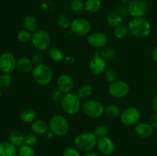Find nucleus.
Segmentation results:
<instances>
[{
    "label": "nucleus",
    "instance_id": "obj_1",
    "mask_svg": "<svg viewBox=\"0 0 157 156\" xmlns=\"http://www.w3.org/2000/svg\"><path fill=\"white\" fill-rule=\"evenodd\" d=\"M130 32L136 38H146L151 32V24L144 18H133L128 24Z\"/></svg>",
    "mask_w": 157,
    "mask_h": 156
},
{
    "label": "nucleus",
    "instance_id": "obj_2",
    "mask_svg": "<svg viewBox=\"0 0 157 156\" xmlns=\"http://www.w3.org/2000/svg\"><path fill=\"white\" fill-rule=\"evenodd\" d=\"M61 106L66 114L70 116L76 115L81 110V98L77 93L71 92L66 93L61 101Z\"/></svg>",
    "mask_w": 157,
    "mask_h": 156
},
{
    "label": "nucleus",
    "instance_id": "obj_3",
    "mask_svg": "<svg viewBox=\"0 0 157 156\" xmlns=\"http://www.w3.org/2000/svg\"><path fill=\"white\" fill-rule=\"evenodd\" d=\"M32 77L38 85L47 86L52 80L53 72L48 66L41 64L34 67L32 70Z\"/></svg>",
    "mask_w": 157,
    "mask_h": 156
},
{
    "label": "nucleus",
    "instance_id": "obj_4",
    "mask_svg": "<svg viewBox=\"0 0 157 156\" xmlns=\"http://www.w3.org/2000/svg\"><path fill=\"white\" fill-rule=\"evenodd\" d=\"M49 129L58 136H64L68 132L70 125L65 116L62 115H54L48 122Z\"/></svg>",
    "mask_w": 157,
    "mask_h": 156
},
{
    "label": "nucleus",
    "instance_id": "obj_5",
    "mask_svg": "<svg viewBox=\"0 0 157 156\" xmlns=\"http://www.w3.org/2000/svg\"><path fill=\"white\" fill-rule=\"evenodd\" d=\"M98 138L94 132H83L78 135L75 139V145L80 151H88L97 146Z\"/></svg>",
    "mask_w": 157,
    "mask_h": 156
},
{
    "label": "nucleus",
    "instance_id": "obj_6",
    "mask_svg": "<svg viewBox=\"0 0 157 156\" xmlns=\"http://www.w3.org/2000/svg\"><path fill=\"white\" fill-rule=\"evenodd\" d=\"M105 107L98 100H87L82 105L83 113L90 119H98L104 115Z\"/></svg>",
    "mask_w": 157,
    "mask_h": 156
},
{
    "label": "nucleus",
    "instance_id": "obj_7",
    "mask_svg": "<svg viewBox=\"0 0 157 156\" xmlns=\"http://www.w3.org/2000/svg\"><path fill=\"white\" fill-rule=\"evenodd\" d=\"M32 45L38 50H45L48 49L51 44V38L49 34L44 30L35 31L32 33V40H31Z\"/></svg>",
    "mask_w": 157,
    "mask_h": 156
},
{
    "label": "nucleus",
    "instance_id": "obj_8",
    "mask_svg": "<svg viewBox=\"0 0 157 156\" xmlns=\"http://www.w3.org/2000/svg\"><path fill=\"white\" fill-rule=\"evenodd\" d=\"M92 26L90 21L84 18H77L71 21V32L79 37L88 35L91 32Z\"/></svg>",
    "mask_w": 157,
    "mask_h": 156
},
{
    "label": "nucleus",
    "instance_id": "obj_9",
    "mask_svg": "<svg viewBox=\"0 0 157 156\" xmlns=\"http://www.w3.org/2000/svg\"><path fill=\"white\" fill-rule=\"evenodd\" d=\"M141 119V113L137 108L130 106L121 113V121L124 125L133 126L139 123Z\"/></svg>",
    "mask_w": 157,
    "mask_h": 156
},
{
    "label": "nucleus",
    "instance_id": "obj_10",
    "mask_svg": "<svg viewBox=\"0 0 157 156\" xmlns=\"http://www.w3.org/2000/svg\"><path fill=\"white\" fill-rule=\"evenodd\" d=\"M108 91L113 97L121 99L128 95L130 92V86L125 81L115 80L110 83Z\"/></svg>",
    "mask_w": 157,
    "mask_h": 156
},
{
    "label": "nucleus",
    "instance_id": "obj_11",
    "mask_svg": "<svg viewBox=\"0 0 157 156\" xmlns=\"http://www.w3.org/2000/svg\"><path fill=\"white\" fill-rule=\"evenodd\" d=\"M147 10L148 6L144 0H133L127 7V12L132 18H144Z\"/></svg>",
    "mask_w": 157,
    "mask_h": 156
},
{
    "label": "nucleus",
    "instance_id": "obj_12",
    "mask_svg": "<svg viewBox=\"0 0 157 156\" xmlns=\"http://www.w3.org/2000/svg\"><path fill=\"white\" fill-rule=\"evenodd\" d=\"M17 60L15 59L13 54L6 51L0 55V70L3 73H9L15 70L16 68Z\"/></svg>",
    "mask_w": 157,
    "mask_h": 156
},
{
    "label": "nucleus",
    "instance_id": "obj_13",
    "mask_svg": "<svg viewBox=\"0 0 157 156\" xmlns=\"http://www.w3.org/2000/svg\"><path fill=\"white\" fill-rule=\"evenodd\" d=\"M106 67H107L106 60L101 57L99 52L95 51L93 58L89 62V70L90 73L94 75H101L105 71Z\"/></svg>",
    "mask_w": 157,
    "mask_h": 156
},
{
    "label": "nucleus",
    "instance_id": "obj_14",
    "mask_svg": "<svg viewBox=\"0 0 157 156\" xmlns=\"http://www.w3.org/2000/svg\"><path fill=\"white\" fill-rule=\"evenodd\" d=\"M87 43L92 47L97 49H102L106 47L108 42V38L107 35L101 32H90L87 38Z\"/></svg>",
    "mask_w": 157,
    "mask_h": 156
},
{
    "label": "nucleus",
    "instance_id": "obj_15",
    "mask_svg": "<svg viewBox=\"0 0 157 156\" xmlns=\"http://www.w3.org/2000/svg\"><path fill=\"white\" fill-rule=\"evenodd\" d=\"M97 147L98 151L104 155H110L113 154L115 150L114 142L108 136L98 139Z\"/></svg>",
    "mask_w": 157,
    "mask_h": 156
},
{
    "label": "nucleus",
    "instance_id": "obj_16",
    "mask_svg": "<svg viewBox=\"0 0 157 156\" xmlns=\"http://www.w3.org/2000/svg\"><path fill=\"white\" fill-rule=\"evenodd\" d=\"M57 87L64 94L71 93L74 87L73 79L67 74H61L57 80Z\"/></svg>",
    "mask_w": 157,
    "mask_h": 156
},
{
    "label": "nucleus",
    "instance_id": "obj_17",
    "mask_svg": "<svg viewBox=\"0 0 157 156\" xmlns=\"http://www.w3.org/2000/svg\"><path fill=\"white\" fill-rule=\"evenodd\" d=\"M135 133L141 138H148L153 135L154 128L147 122L137 123L135 126Z\"/></svg>",
    "mask_w": 157,
    "mask_h": 156
},
{
    "label": "nucleus",
    "instance_id": "obj_18",
    "mask_svg": "<svg viewBox=\"0 0 157 156\" xmlns=\"http://www.w3.org/2000/svg\"><path fill=\"white\" fill-rule=\"evenodd\" d=\"M34 64L32 63V59L27 57H21L17 60L16 68L21 73H27L32 71L34 68Z\"/></svg>",
    "mask_w": 157,
    "mask_h": 156
},
{
    "label": "nucleus",
    "instance_id": "obj_19",
    "mask_svg": "<svg viewBox=\"0 0 157 156\" xmlns=\"http://www.w3.org/2000/svg\"><path fill=\"white\" fill-rule=\"evenodd\" d=\"M31 129L32 132L35 133L36 135H44L49 130V125L48 123H47L44 120L35 119L34 122H32Z\"/></svg>",
    "mask_w": 157,
    "mask_h": 156
},
{
    "label": "nucleus",
    "instance_id": "obj_20",
    "mask_svg": "<svg viewBox=\"0 0 157 156\" xmlns=\"http://www.w3.org/2000/svg\"><path fill=\"white\" fill-rule=\"evenodd\" d=\"M25 135L20 130H13L9 135V142L15 147H21L25 145Z\"/></svg>",
    "mask_w": 157,
    "mask_h": 156
},
{
    "label": "nucleus",
    "instance_id": "obj_21",
    "mask_svg": "<svg viewBox=\"0 0 157 156\" xmlns=\"http://www.w3.org/2000/svg\"><path fill=\"white\" fill-rule=\"evenodd\" d=\"M17 147L10 142L0 143V156H15L17 154Z\"/></svg>",
    "mask_w": 157,
    "mask_h": 156
},
{
    "label": "nucleus",
    "instance_id": "obj_22",
    "mask_svg": "<svg viewBox=\"0 0 157 156\" xmlns=\"http://www.w3.org/2000/svg\"><path fill=\"white\" fill-rule=\"evenodd\" d=\"M23 26L26 31L33 33L38 28V21L33 15H26L23 19Z\"/></svg>",
    "mask_w": 157,
    "mask_h": 156
},
{
    "label": "nucleus",
    "instance_id": "obj_23",
    "mask_svg": "<svg viewBox=\"0 0 157 156\" xmlns=\"http://www.w3.org/2000/svg\"><path fill=\"white\" fill-rule=\"evenodd\" d=\"M123 21V16L118 12H112L107 15V23L109 26L116 28L121 25Z\"/></svg>",
    "mask_w": 157,
    "mask_h": 156
},
{
    "label": "nucleus",
    "instance_id": "obj_24",
    "mask_svg": "<svg viewBox=\"0 0 157 156\" xmlns=\"http://www.w3.org/2000/svg\"><path fill=\"white\" fill-rule=\"evenodd\" d=\"M20 119L23 122L32 123L36 119V112L32 108H26L20 113Z\"/></svg>",
    "mask_w": 157,
    "mask_h": 156
},
{
    "label": "nucleus",
    "instance_id": "obj_25",
    "mask_svg": "<svg viewBox=\"0 0 157 156\" xmlns=\"http://www.w3.org/2000/svg\"><path fill=\"white\" fill-rule=\"evenodd\" d=\"M102 3L101 0H86L84 2V9L90 13L98 12L101 9Z\"/></svg>",
    "mask_w": 157,
    "mask_h": 156
},
{
    "label": "nucleus",
    "instance_id": "obj_26",
    "mask_svg": "<svg viewBox=\"0 0 157 156\" xmlns=\"http://www.w3.org/2000/svg\"><path fill=\"white\" fill-rule=\"evenodd\" d=\"M48 54L51 59L55 62H61L64 60V56L62 50H60L59 48L55 47H51L48 49Z\"/></svg>",
    "mask_w": 157,
    "mask_h": 156
},
{
    "label": "nucleus",
    "instance_id": "obj_27",
    "mask_svg": "<svg viewBox=\"0 0 157 156\" xmlns=\"http://www.w3.org/2000/svg\"><path fill=\"white\" fill-rule=\"evenodd\" d=\"M104 114L107 118L114 119L118 116H121V108L114 104L109 105L104 110Z\"/></svg>",
    "mask_w": 157,
    "mask_h": 156
},
{
    "label": "nucleus",
    "instance_id": "obj_28",
    "mask_svg": "<svg viewBox=\"0 0 157 156\" xmlns=\"http://www.w3.org/2000/svg\"><path fill=\"white\" fill-rule=\"evenodd\" d=\"M56 23L58 24V27L61 29H67L70 28L71 21L70 18L67 15H64V14H61L57 17Z\"/></svg>",
    "mask_w": 157,
    "mask_h": 156
},
{
    "label": "nucleus",
    "instance_id": "obj_29",
    "mask_svg": "<svg viewBox=\"0 0 157 156\" xmlns=\"http://www.w3.org/2000/svg\"><path fill=\"white\" fill-rule=\"evenodd\" d=\"M101 55L104 59L105 60H110L113 59V58L116 57L117 51L113 47H110V46H106V47H103L101 50Z\"/></svg>",
    "mask_w": 157,
    "mask_h": 156
},
{
    "label": "nucleus",
    "instance_id": "obj_30",
    "mask_svg": "<svg viewBox=\"0 0 157 156\" xmlns=\"http://www.w3.org/2000/svg\"><path fill=\"white\" fill-rule=\"evenodd\" d=\"M129 32H130V30L128 28V26L121 24V25L114 28L113 35H114L115 38H118V39H121V38H125L128 35Z\"/></svg>",
    "mask_w": 157,
    "mask_h": 156
},
{
    "label": "nucleus",
    "instance_id": "obj_31",
    "mask_svg": "<svg viewBox=\"0 0 157 156\" xmlns=\"http://www.w3.org/2000/svg\"><path fill=\"white\" fill-rule=\"evenodd\" d=\"M92 91H93V88L89 84H84L80 87L77 94L81 99H85L91 95Z\"/></svg>",
    "mask_w": 157,
    "mask_h": 156
},
{
    "label": "nucleus",
    "instance_id": "obj_32",
    "mask_svg": "<svg viewBox=\"0 0 157 156\" xmlns=\"http://www.w3.org/2000/svg\"><path fill=\"white\" fill-rule=\"evenodd\" d=\"M109 132H110V129L108 127L105 125H100L95 128L94 131V134L96 136L98 139L102 137H105V136H108Z\"/></svg>",
    "mask_w": 157,
    "mask_h": 156
},
{
    "label": "nucleus",
    "instance_id": "obj_33",
    "mask_svg": "<svg viewBox=\"0 0 157 156\" xmlns=\"http://www.w3.org/2000/svg\"><path fill=\"white\" fill-rule=\"evenodd\" d=\"M18 154L19 156H35V151L33 147L23 145L19 147Z\"/></svg>",
    "mask_w": 157,
    "mask_h": 156
},
{
    "label": "nucleus",
    "instance_id": "obj_34",
    "mask_svg": "<svg viewBox=\"0 0 157 156\" xmlns=\"http://www.w3.org/2000/svg\"><path fill=\"white\" fill-rule=\"evenodd\" d=\"M32 35V34L31 32H28L25 29H24V30H21L18 32V35H17V38H18V40L21 43L26 44V43H29V41H31Z\"/></svg>",
    "mask_w": 157,
    "mask_h": 156
},
{
    "label": "nucleus",
    "instance_id": "obj_35",
    "mask_svg": "<svg viewBox=\"0 0 157 156\" xmlns=\"http://www.w3.org/2000/svg\"><path fill=\"white\" fill-rule=\"evenodd\" d=\"M104 73V78L108 82L112 83L113 81L117 80V73L116 70H114L113 68L111 67H109V68H106Z\"/></svg>",
    "mask_w": 157,
    "mask_h": 156
},
{
    "label": "nucleus",
    "instance_id": "obj_36",
    "mask_svg": "<svg viewBox=\"0 0 157 156\" xmlns=\"http://www.w3.org/2000/svg\"><path fill=\"white\" fill-rule=\"evenodd\" d=\"M70 7L72 12H80L84 9V2L83 0H72Z\"/></svg>",
    "mask_w": 157,
    "mask_h": 156
},
{
    "label": "nucleus",
    "instance_id": "obj_37",
    "mask_svg": "<svg viewBox=\"0 0 157 156\" xmlns=\"http://www.w3.org/2000/svg\"><path fill=\"white\" fill-rule=\"evenodd\" d=\"M38 142V137L35 133H28L25 136V145H29V146L33 147Z\"/></svg>",
    "mask_w": 157,
    "mask_h": 156
},
{
    "label": "nucleus",
    "instance_id": "obj_38",
    "mask_svg": "<svg viewBox=\"0 0 157 156\" xmlns=\"http://www.w3.org/2000/svg\"><path fill=\"white\" fill-rule=\"evenodd\" d=\"M12 83V77L9 73H2L0 75V87L6 88Z\"/></svg>",
    "mask_w": 157,
    "mask_h": 156
},
{
    "label": "nucleus",
    "instance_id": "obj_39",
    "mask_svg": "<svg viewBox=\"0 0 157 156\" xmlns=\"http://www.w3.org/2000/svg\"><path fill=\"white\" fill-rule=\"evenodd\" d=\"M62 156H81V154L77 148L67 147L63 151Z\"/></svg>",
    "mask_w": 157,
    "mask_h": 156
},
{
    "label": "nucleus",
    "instance_id": "obj_40",
    "mask_svg": "<svg viewBox=\"0 0 157 156\" xmlns=\"http://www.w3.org/2000/svg\"><path fill=\"white\" fill-rule=\"evenodd\" d=\"M64 94L61 91H60L58 89H56V90H54L52 93V100L55 101V102H61L62 100L63 97H64Z\"/></svg>",
    "mask_w": 157,
    "mask_h": 156
},
{
    "label": "nucleus",
    "instance_id": "obj_41",
    "mask_svg": "<svg viewBox=\"0 0 157 156\" xmlns=\"http://www.w3.org/2000/svg\"><path fill=\"white\" fill-rule=\"evenodd\" d=\"M32 61L35 66L41 64L43 62L42 55L39 53L35 54H33V56L32 57Z\"/></svg>",
    "mask_w": 157,
    "mask_h": 156
},
{
    "label": "nucleus",
    "instance_id": "obj_42",
    "mask_svg": "<svg viewBox=\"0 0 157 156\" xmlns=\"http://www.w3.org/2000/svg\"><path fill=\"white\" fill-rule=\"evenodd\" d=\"M150 124L153 128H157V113L152 115L150 119Z\"/></svg>",
    "mask_w": 157,
    "mask_h": 156
},
{
    "label": "nucleus",
    "instance_id": "obj_43",
    "mask_svg": "<svg viewBox=\"0 0 157 156\" xmlns=\"http://www.w3.org/2000/svg\"><path fill=\"white\" fill-rule=\"evenodd\" d=\"M54 136H55V135H54V133L52 132L50 129H49L48 132H46L44 135H42L43 138H44V140L46 141H50L51 139H52V138H53Z\"/></svg>",
    "mask_w": 157,
    "mask_h": 156
},
{
    "label": "nucleus",
    "instance_id": "obj_44",
    "mask_svg": "<svg viewBox=\"0 0 157 156\" xmlns=\"http://www.w3.org/2000/svg\"><path fill=\"white\" fill-rule=\"evenodd\" d=\"M151 106H152V108L153 109V110L157 112V94L155 95V96L153 97V99H152Z\"/></svg>",
    "mask_w": 157,
    "mask_h": 156
},
{
    "label": "nucleus",
    "instance_id": "obj_45",
    "mask_svg": "<svg viewBox=\"0 0 157 156\" xmlns=\"http://www.w3.org/2000/svg\"><path fill=\"white\" fill-rule=\"evenodd\" d=\"M64 61L66 63L69 64H72L75 62V58L73 56H70V55H67V56L64 57Z\"/></svg>",
    "mask_w": 157,
    "mask_h": 156
},
{
    "label": "nucleus",
    "instance_id": "obj_46",
    "mask_svg": "<svg viewBox=\"0 0 157 156\" xmlns=\"http://www.w3.org/2000/svg\"><path fill=\"white\" fill-rule=\"evenodd\" d=\"M152 58L155 62H157V46L154 47V49L152 51Z\"/></svg>",
    "mask_w": 157,
    "mask_h": 156
},
{
    "label": "nucleus",
    "instance_id": "obj_47",
    "mask_svg": "<svg viewBox=\"0 0 157 156\" xmlns=\"http://www.w3.org/2000/svg\"><path fill=\"white\" fill-rule=\"evenodd\" d=\"M82 156H101V155H100V154H98V153L90 152V151H88V152L85 153V154Z\"/></svg>",
    "mask_w": 157,
    "mask_h": 156
},
{
    "label": "nucleus",
    "instance_id": "obj_48",
    "mask_svg": "<svg viewBox=\"0 0 157 156\" xmlns=\"http://www.w3.org/2000/svg\"><path fill=\"white\" fill-rule=\"evenodd\" d=\"M121 1H122V2L124 3V4L127 5V6H128V5L130 4V3L131 2L133 1V0H121Z\"/></svg>",
    "mask_w": 157,
    "mask_h": 156
},
{
    "label": "nucleus",
    "instance_id": "obj_49",
    "mask_svg": "<svg viewBox=\"0 0 157 156\" xmlns=\"http://www.w3.org/2000/svg\"><path fill=\"white\" fill-rule=\"evenodd\" d=\"M1 96H2V92L1 90H0V98H1Z\"/></svg>",
    "mask_w": 157,
    "mask_h": 156
},
{
    "label": "nucleus",
    "instance_id": "obj_50",
    "mask_svg": "<svg viewBox=\"0 0 157 156\" xmlns=\"http://www.w3.org/2000/svg\"><path fill=\"white\" fill-rule=\"evenodd\" d=\"M15 156H19V155H18V154H16Z\"/></svg>",
    "mask_w": 157,
    "mask_h": 156
}]
</instances>
